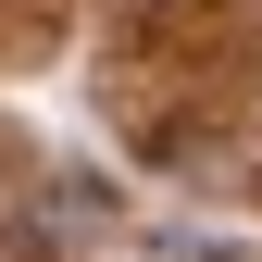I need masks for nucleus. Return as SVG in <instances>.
Wrapping results in <instances>:
<instances>
[{
  "label": "nucleus",
  "mask_w": 262,
  "mask_h": 262,
  "mask_svg": "<svg viewBox=\"0 0 262 262\" xmlns=\"http://www.w3.org/2000/svg\"><path fill=\"white\" fill-rule=\"evenodd\" d=\"M0 262H25V225H0Z\"/></svg>",
  "instance_id": "nucleus-1"
}]
</instances>
